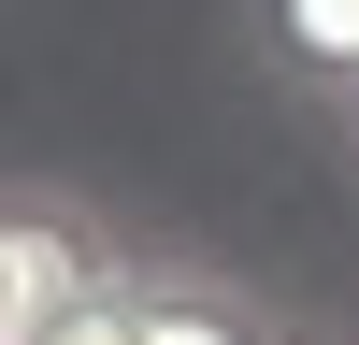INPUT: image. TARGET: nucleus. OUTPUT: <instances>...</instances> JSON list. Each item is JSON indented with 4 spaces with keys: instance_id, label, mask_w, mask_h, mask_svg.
<instances>
[{
    "instance_id": "obj_5",
    "label": "nucleus",
    "mask_w": 359,
    "mask_h": 345,
    "mask_svg": "<svg viewBox=\"0 0 359 345\" xmlns=\"http://www.w3.org/2000/svg\"><path fill=\"white\" fill-rule=\"evenodd\" d=\"M345 130H359V115H345Z\"/></svg>"
},
{
    "instance_id": "obj_3",
    "label": "nucleus",
    "mask_w": 359,
    "mask_h": 345,
    "mask_svg": "<svg viewBox=\"0 0 359 345\" xmlns=\"http://www.w3.org/2000/svg\"><path fill=\"white\" fill-rule=\"evenodd\" d=\"M245 58L316 115H359V0H245Z\"/></svg>"
},
{
    "instance_id": "obj_4",
    "label": "nucleus",
    "mask_w": 359,
    "mask_h": 345,
    "mask_svg": "<svg viewBox=\"0 0 359 345\" xmlns=\"http://www.w3.org/2000/svg\"><path fill=\"white\" fill-rule=\"evenodd\" d=\"M57 345H144V316H130V288H101V302H86V316H72Z\"/></svg>"
},
{
    "instance_id": "obj_1",
    "label": "nucleus",
    "mask_w": 359,
    "mask_h": 345,
    "mask_svg": "<svg viewBox=\"0 0 359 345\" xmlns=\"http://www.w3.org/2000/svg\"><path fill=\"white\" fill-rule=\"evenodd\" d=\"M101 288H130V245L101 230V201H86V187L29 172V187L0 201V345H57Z\"/></svg>"
},
{
    "instance_id": "obj_2",
    "label": "nucleus",
    "mask_w": 359,
    "mask_h": 345,
    "mask_svg": "<svg viewBox=\"0 0 359 345\" xmlns=\"http://www.w3.org/2000/svg\"><path fill=\"white\" fill-rule=\"evenodd\" d=\"M130 316L144 345H287V316L216 259H130Z\"/></svg>"
}]
</instances>
